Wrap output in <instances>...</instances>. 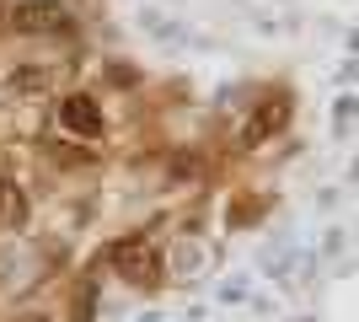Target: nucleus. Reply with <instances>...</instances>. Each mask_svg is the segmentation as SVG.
I'll return each mask as SVG.
<instances>
[{"mask_svg": "<svg viewBox=\"0 0 359 322\" xmlns=\"http://www.w3.org/2000/svg\"><path fill=\"white\" fill-rule=\"evenodd\" d=\"M113 269H118L129 285H156V279H161V258H156V247H150L145 236L113 242Z\"/></svg>", "mask_w": 359, "mask_h": 322, "instance_id": "f257e3e1", "label": "nucleus"}, {"mask_svg": "<svg viewBox=\"0 0 359 322\" xmlns=\"http://www.w3.org/2000/svg\"><path fill=\"white\" fill-rule=\"evenodd\" d=\"M11 27L16 32H32V38H43V32H65L70 27V11H65L60 0H22L11 11Z\"/></svg>", "mask_w": 359, "mask_h": 322, "instance_id": "f03ea898", "label": "nucleus"}, {"mask_svg": "<svg viewBox=\"0 0 359 322\" xmlns=\"http://www.w3.org/2000/svg\"><path fill=\"white\" fill-rule=\"evenodd\" d=\"M60 123H65V129H70V135H102V107H97V102H91V97H81V92H75V97H65V102H60Z\"/></svg>", "mask_w": 359, "mask_h": 322, "instance_id": "7ed1b4c3", "label": "nucleus"}, {"mask_svg": "<svg viewBox=\"0 0 359 322\" xmlns=\"http://www.w3.org/2000/svg\"><path fill=\"white\" fill-rule=\"evenodd\" d=\"M285 119H290V107H285V102H263V107H257V119L241 129V145H263L273 129H285Z\"/></svg>", "mask_w": 359, "mask_h": 322, "instance_id": "20e7f679", "label": "nucleus"}, {"mask_svg": "<svg viewBox=\"0 0 359 322\" xmlns=\"http://www.w3.org/2000/svg\"><path fill=\"white\" fill-rule=\"evenodd\" d=\"M22 220H27V194L0 177V231H6V226H22Z\"/></svg>", "mask_w": 359, "mask_h": 322, "instance_id": "39448f33", "label": "nucleus"}, {"mask_svg": "<svg viewBox=\"0 0 359 322\" xmlns=\"http://www.w3.org/2000/svg\"><path fill=\"white\" fill-rule=\"evenodd\" d=\"M43 81H48V70H16V76H11V92H38Z\"/></svg>", "mask_w": 359, "mask_h": 322, "instance_id": "423d86ee", "label": "nucleus"}]
</instances>
